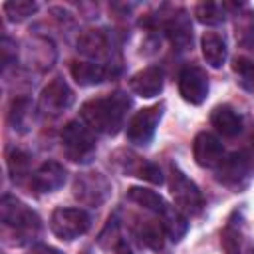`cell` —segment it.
I'll list each match as a JSON object with an SVG mask.
<instances>
[{"mask_svg":"<svg viewBox=\"0 0 254 254\" xmlns=\"http://www.w3.org/2000/svg\"><path fill=\"white\" fill-rule=\"evenodd\" d=\"M131 107V99L123 91H113L109 95L93 97L81 105V119L83 123L97 133L115 135L125 121L127 109Z\"/></svg>","mask_w":254,"mask_h":254,"instance_id":"6da1fadb","label":"cell"},{"mask_svg":"<svg viewBox=\"0 0 254 254\" xmlns=\"http://www.w3.org/2000/svg\"><path fill=\"white\" fill-rule=\"evenodd\" d=\"M171 194L175 198V204L177 208L183 212V214H190V216H196L200 214L202 206H204V198H202V192L198 190V187L177 167H171Z\"/></svg>","mask_w":254,"mask_h":254,"instance_id":"7a4b0ae2","label":"cell"},{"mask_svg":"<svg viewBox=\"0 0 254 254\" xmlns=\"http://www.w3.org/2000/svg\"><path fill=\"white\" fill-rule=\"evenodd\" d=\"M91 218L83 208H56L50 216V228L60 240H75L89 230Z\"/></svg>","mask_w":254,"mask_h":254,"instance_id":"3957f363","label":"cell"},{"mask_svg":"<svg viewBox=\"0 0 254 254\" xmlns=\"http://www.w3.org/2000/svg\"><path fill=\"white\" fill-rule=\"evenodd\" d=\"M62 143L65 149V155L71 161L83 163L89 161V157L95 151V139H93V131L79 123V121H69L64 131H62Z\"/></svg>","mask_w":254,"mask_h":254,"instance_id":"277c9868","label":"cell"},{"mask_svg":"<svg viewBox=\"0 0 254 254\" xmlns=\"http://www.w3.org/2000/svg\"><path fill=\"white\" fill-rule=\"evenodd\" d=\"M0 218L6 226L16 228L18 232L34 234L36 230H40V216L22 200L10 194H4L0 200Z\"/></svg>","mask_w":254,"mask_h":254,"instance_id":"5b68a950","label":"cell"},{"mask_svg":"<svg viewBox=\"0 0 254 254\" xmlns=\"http://www.w3.org/2000/svg\"><path fill=\"white\" fill-rule=\"evenodd\" d=\"M111 183L101 173H81L73 183V196L85 206H99L107 200Z\"/></svg>","mask_w":254,"mask_h":254,"instance_id":"8992f818","label":"cell"},{"mask_svg":"<svg viewBox=\"0 0 254 254\" xmlns=\"http://www.w3.org/2000/svg\"><path fill=\"white\" fill-rule=\"evenodd\" d=\"M252 165L254 163L246 153H232L230 157H224L222 163L216 167V181L228 189L240 190L250 181Z\"/></svg>","mask_w":254,"mask_h":254,"instance_id":"52a82bcc","label":"cell"},{"mask_svg":"<svg viewBox=\"0 0 254 254\" xmlns=\"http://www.w3.org/2000/svg\"><path fill=\"white\" fill-rule=\"evenodd\" d=\"M163 103H157V105H151V107H143L141 111H137L129 125H127V139L133 143V145H149L153 135H155V129L163 117Z\"/></svg>","mask_w":254,"mask_h":254,"instance_id":"ba28073f","label":"cell"},{"mask_svg":"<svg viewBox=\"0 0 254 254\" xmlns=\"http://www.w3.org/2000/svg\"><path fill=\"white\" fill-rule=\"evenodd\" d=\"M73 103V91L71 87L62 79V77H56L52 79L40 93V99H38V109L44 113V115H60L64 113L65 109H69Z\"/></svg>","mask_w":254,"mask_h":254,"instance_id":"9c48e42d","label":"cell"},{"mask_svg":"<svg viewBox=\"0 0 254 254\" xmlns=\"http://www.w3.org/2000/svg\"><path fill=\"white\" fill-rule=\"evenodd\" d=\"M179 93L187 103L200 105L208 95L206 71L196 67V65H187L179 73Z\"/></svg>","mask_w":254,"mask_h":254,"instance_id":"30bf717a","label":"cell"},{"mask_svg":"<svg viewBox=\"0 0 254 254\" xmlns=\"http://www.w3.org/2000/svg\"><path fill=\"white\" fill-rule=\"evenodd\" d=\"M192 155L196 165L204 169H216L224 159V147L216 135L202 131L192 141Z\"/></svg>","mask_w":254,"mask_h":254,"instance_id":"8fae6325","label":"cell"},{"mask_svg":"<svg viewBox=\"0 0 254 254\" xmlns=\"http://www.w3.org/2000/svg\"><path fill=\"white\" fill-rule=\"evenodd\" d=\"M65 169L58 161L42 163L32 175V187L38 192H54L65 183Z\"/></svg>","mask_w":254,"mask_h":254,"instance_id":"7c38bea8","label":"cell"},{"mask_svg":"<svg viewBox=\"0 0 254 254\" xmlns=\"http://www.w3.org/2000/svg\"><path fill=\"white\" fill-rule=\"evenodd\" d=\"M129 87L139 97H155L163 89V73L159 67H145L129 79Z\"/></svg>","mask_w":254,"mask_h":254,"instance_id":"4fadbf2b","label":"cell"},{"mask_svg":"<svg viewBox=\"0 0 254 254\" xmlns=\"http://www.w3.org/2000/svg\"><path fill=\"white\" fill-rule=\"evenodd\" d=\"M210 123L224 137H236L242 131V119H240V115L232 107H228V105L214 107L212 113H210Z\"/></svg>","mask_w":254,"mask_h":254,"instance_id":"5bb4252c","label":"cell"},{"mask_svg":"<svg viewBox=\"0 0 254 254\" xmlns=\"http://www.w3.org/2000/svg\"><path fill=\"white\" fill-rule=\"evenodd\" d=\"M165 30H167L173 46H177L179 50H187L192 44V28H190V22L185 12H179L177 16L173 14L169 18V22L165 24Z\"/></svg>","mask_w":254,"mask_h":254,"instance_id":"9a60e30c","label":"cell"},{"mask_svg":"<svg viewBox=\"0 0 254 254\" xmlns=\"http://www.w3.org/2000/svg\"><path fill=\"white\" fill-rule=\"evenodd\" d=\"M200 48H202V56H204V60H206V64H208L210 67H214V69L222 67V64L226 62L228 52H226L224 40H222L218 34L206 32V34L202 36V40H200Z\"/></svg>","mask_w":254,"mask_h":254,"instance_id":"2e32d148","label":"cell"},{"mask_svg":"<svg viewBox=\"0 0 254 254\" xmlns=\"http://www.w3.org/2000/svg\"><path fill=\"white\" fill-rule=\"evenodd\" d=\"M107 69L95 62H73L71 64V77L79 85H95L107 77Z\"/></svg>","mask_w":254,"mask_h":254,"instance_id":"e0dca14e","label":"cell"},{"mask_svg":"<svg viewBox=\"0 0 254 254\" xmlns=\"http://www.w3.org/2000/svg\"><path fill=\"white\" fill-rule=\"evenodd\" d=\"M77 50L83 56H89V58L103 56L107 52V36H105V32L97 30V28L81 32V36L77 38Z\"/></svg>","mask_w":254,"mask_h":254,"instance_id":"ac0fdd59","label":"cell"},{"mask_svg":"<svg viewBox=\"0 0 254 254\" xmlns=\"http://www.w3.org/2000/svg\"><path fill=\"white\" fill-rule=\"evenodd\" d=\"M135 234L139 238V242L151 250H161L163 248V236H165V228L163 222L159 220H141L135 226Z\"/></svg>","mask_w":254,"mask_h":254,"instance_id":"d6986e66","label":"cell"},{"mask_svg":"<svg viewBox=\"0 0 254 254\" xmlns=\"http://www.w3.org/2000/svg\"><path fill=\"white\" fill-rule=\"evenodd\" d=\"M127 198H129L131 202H135V204L147 208V210L157 212V214H163L165 208L169 206V204L163 200L161 194H157V192L151 190V189H143V187H131V189L127 190Z\"/></svg>","mask_w":254,"mask_h":254,"instance_id":"ffe728a7","label":"cell"},{"mask_svg":"<svg viewBox=\"0 0 254 254\" xmlns=\"http://www.w3.org/2000/svg\"><path fill=\"white\" fill-rule=\"evenodd\" d=\"M161 218H163L161 222H163L165 234H169L173 240H181L183 234H185L187 228H189L185 214H183L179 208H175V206H167L165 212L161 214Z\"/></svg>","mask_w":254,"mask_h":254,"instance_id":"44dd1931","label":"cell"},{"mask_svg":"<svg viewBox=\"0 0 254 254\" xmlns=\"http://www.w3.org/2000/svg\"><path fill=\"white\" fill-rule=\"evenodd\" d=\"M194 14H196V20L206 26H218L226 20L224 4H218V2H202L196 6Z\"/></svg>","mask_w":254,"mask_h":254,"instance_id":"7402d4cb","label":"cell"},{"mask_svg":"<svg viewBox=\"0 0 254 254\" xmlns=\"http://www.w3.org/2000/svg\"><path fill=\"white\" fill-rule=\"evenodd\" d=\"M36 10H38V4L30 0H12L4 4V14L8 16L10 22H22L30 18Z\"/></svg>","mask_w":254,"mask_h":254,"instance_id":"603a6c76","label":"cell"},{"mask_svg":"<svg viewBox=\"0 0 254 254\" xmlns=\"http://www.w3.org/2000/svg\"><path fill=\"white\" fill-rule=\"evenodd\" d=\"M232 69L240 77L244 87H254V60L252 58H236L232 64Z\"/></svg>","mask_w":254,"mask_h":254,"instance_id":"cb8c5ba5","label":"cell"},{"mask_svg":"<svg viewBox=\"0 0 254 254\" xmlns=\"http://www.w3.org/2000/svg\"><path fill=\"white\" fill-rule=\"evenodd\" d=\"M28 111H30V101L26 97H18L12 101V107H10V123L14 125V129H22L26 125V117H28Z\"/></svg>","mask_w":254,"mask_h":254,"instance_id":"d4e9b609","label":"cell"},{"mask_svg":"<svg viewBox=\"0 0 254 254\" xmlns=\"http://www.w3.org/2000/svg\"><path fill=\"white\" fill-rule=\"evenodd\" d=\"M28 165H30V157H28L24 151L16 149V151L10 153V157H8V167H10V173L14 175V179H16V177H22V173L28 171Z\"/></svg>","mask_w":254,"mask_h":254,"instance_id":"484cf974","label":"cell"},{"mask_svg":"<svg viewBox=\"0 0 254 254\" xmlns=\"http://www.w3.org/2000/svg\"><path fill=\"white\" fill-rule=\"evenodd\" d=\"M139 179H145V181H149V183H153V185H161V183H163L161 169H159L155 163H149V161L145 163V167H143Z\"/></svg>","mask_w":254,"mask_h":254,"instance_id":"4316f807","label":"cell"},{"mask_svg":"<svg viewBox=\"0 0 254 254\" xmlns=\"http://www.w3.org/2000/svg\"><path fill=\"white\" fill-rule=\"evenodd\" d=\"M0 52H2V65L8 67L12 60H16V44L10 38H4L0 44Z\"/></svg>","mask_w":254,"mask_h":254,"instance_id":"83f0119b","label":"cell"},{"mask_svg":"<svg viewBox=\"0 0 254 254\" xmlns=\"http://www.w3.org/2000/svg\"><path fill=\"white\" fill-rule=\"evenodd\" d=\"M28 254H64V252L54 248V246H48V244H34L28 250Z\"/></svg>","mask_w":254,"mask_h":254,"instance_id":"f1b7e54d","label":"cell"},{"mask_svg":"<svg viewBox=\"0 0 254 254\" xmlns=\"http://www.w3.org/2000/svg\"><path fill=\"white\" fill-rule=\"evenodd\" d=\"M115 254H133L131 248L125 244V242H117V248H115Z\"/></svg>","mask_w":254,"mask_h":254,"instance_id":"f546056e","label":"cell"}]
</instances>
